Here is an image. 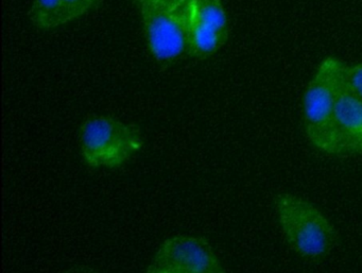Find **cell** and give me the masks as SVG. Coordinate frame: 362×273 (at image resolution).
I'll list each match as a JSON object with an SVG mask.
<instances>
[{"label": "cell", "mask_w": 362, "mask_h": 273, "mask_svg": "<svg viewBox=\"0 0 362 273\" xmlns=\"http://www.w3.org/2000/svg\"><path fill=\"white\" fill-rule=\"evenodd\" d=\"M347 67L334 57L324 59L305 92V133L311 145L324 153L332 154L334 112L347 86Z\"/></svg>", "instance_id": "cell-1"}, {"label": "cell", "mask_w": 362, "mask_h": 273, "mask_svg": "<svg viewBox=\"0 0 362 273\" xmlns=\"http://www.w3.org/2000/svg\"><path fill=\"white\" fill-rule=\"evenodd\" d=\"M274 207L281 232L296 253L319 258L332 251L336 230L315 204L296 194L281 192L275 197Z\"/></svg>", "instance_id": "cell-2"}, {"label": "cell", "mask_w": 362, "mask_h": 273, "mask_svg": "<svg viewBox=\"0 0 362 273\" xmlns=\"http://www.w3.org/2000/svg\"><path fill=\"white\" fill-rule=\"evenodd\" d=\"M141 147V129L111 116H93L80 130L82 158L93 168H118Z\"/></svg>", "instance_id": "cell-3"}, {"label": "cell", "mask_w": 362, "mask_h": 273, "mask_svg": "<svg viewBox=\"0 0 362 273\" xmlns=\"http://www.w3.org/2000/svg\"><path fill=\"white\" fill-rule=\"evenodd\" d=\"M179 11L190 56L209 58L228 41V20L221 0H189Z\"/></svg>", "instance_id": "cell-4"}, {"label": "cell", "mask_w": 362, "mask_h": 273, "mask_svg": "<svg viewBox=\"0 0 362 273\" xmlns=\"http://www.w3.org/2000/svg\"><path fill=\"white\" fill-rule=\"evenodd\" d=\"M151 264L171 273H228L211 243L194 235L165 239Z\"/></svg>", "instance_id": "cell-5"}, {"label": "cell", "mask_w": 362, "mask_h": 273, "mask_svg": "<svg viewBox=\"0 0 362 273\" xmlns=\"http://www.w3.org/2000/svg\"><path fill=\"white\" fill-rule=\"evenodd\" d=\"M148 47L160 63L177 60L187 52L185 27L179 9L139 1Z\"/></svg>", "instance_id": "cell-6"}, {"label": "cell", "mask_w": 362, "mask_h": 273, "mask_svg": "<svg viewBox=\"0 0 362 273\" xmlns=\"http://www.w3.org/2000/svg\"><path fill=\"white\" fill-rule=\"evenodd\" d=\"M362 153V101L349 86L337 103L332 156Z\"/></svg>", "instance_id": "cell-7"}, {"label": "cell", "mask_w": 362, "mask_h": 273, "mask_svg": "<svg viewBox=\"0 0 362 273\" xmlns=\"http://www.w3.org/2000/svg\"><path fill=\"white\" fill-rule=\"evenodd\" d=\"M62 0H35L29 18L37 28L52 29L60 26Z\"/></svg>", "instance_id": "cell-8"}, {"label": "cell", "mask_w": 362, "mask_h": 273, "mask_svg": "<svg viewBox=\"0 0 362 273\" xmlns=\"http://www.w3.org/2000/svg\"><path fill=\"white\" fill-rule=\"evenodd\" d=\"M96 0H62L61 3L60 25L67 24L84 16L94 7Z\"/></svg>", "instance_id": "cell-9"}, {"label": "cell", "mask_w": 362, "mask_h": 273, "mask_svg": "<svg viewBox=\"0 0 362 273\" xmlns=\"http://www.w3.org/2000/svg\"><path fill=\"white\" fill-rule=\"evenodd\" d=\"M347 86L362 101V63L347 67Z\"/></svg>", "instance_id": "cell-10"}, {"label": "cell", "mask_w": 362, "mask_h": 273, "mask_svg": "<svg viewBox=\"0 0 362 273\" xmlns=\"http://www.w3.org/2000/svg\"><path fill=\"white\" fill-rule=\"evenodd\" d=\"M139 1H148V3L168 8V9L177 10L179 8L183 7L189 0H139Z\"/></svg>", "instance_id": "cell-11"}, {"label": "cell", "mask_w": 362, "mask_h": 273, "mask_svg": "<svg viewBox=\"0 0 362 273\" xmlns=\"http://www.w3.org/2000/svg\"><path fill=\"white\" fill-rule=\"evenodd\" d=\"M62 273H103L93 267L86 266V265H78V266H73L71 268L66 269Z\"/></svg>", "instance_id": "cell-12"}, {"label": "cell", "mask_w": 362, "mask_h": 273, "mask_svg": "<svg viewBox=\"0 0 362 273\" xmlns=\"http://www.w3.org/2000/svg\"><path fill=\"white\" fill-rule=\"evenodd\" d=\"M145 273H171L169 271L165 270V269L160 268V267L154 266V265L150 264L148 267L147 270Z\"/></svg>", "instance_id": "cell-13"}]
</instances>
